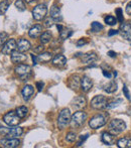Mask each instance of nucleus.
Returning a JSON list of instances; mask_svg holds the SVG:
<instances>
[{
  "label": "nucleus",
  "instance_id": "nucleus-1",
  "mask_svg": "<svg viewBox=\"0 0 131 148\" xmlns=\"http://www.w3.org/2000/svg\"><path fill=\"white\" fill-rule=\"evenodd\" d=\"M23 130L21 127L16 126H11V128L8 127H0V134L2 136H5L7 138H18L19 136H21Z\"/></svg>",
  "mask_w": 131,
  "mask_h": 148
},
{
  "label": "nucleus",
  "instance_id": "nucleus-2",
  "mask_svg": "<svg viewBox=\"0 0 131 148\" xmlns=\"http://www.w3.org/2000/svg\"><path fill=\"white\" fill-rule=\"evenodd\" d=\"M87 119V114L84 111H77L71 118V125L73 128H80Z\"/></svg>",
  "mask_w": 131,
  "mask_h": 148
},
{
  "label": "nucleus",
  "instance_id": "nucleus-3",
  "mask_svg": "<svg viewBox=\"0 0 131 148\" xmlns=\"http://www.w3.org/2000/svg\"><path fill=\"white\" fill-rule=\"evenodd\" d=\"M126 129V124L121 119H113L109 124V130L112 134L116 135L123 132Z\"/></svg>",
  "mask_w": 131,
  "mask_h": 148
},
{
  "label": "nucleus",
  "instance_id": "nucleus-4",
  "mask_svg": "<svg viewBox=\"0 0 131 148\" xmlns=\"http://www.w3.org/2000/svg\"><path fill=\"white\" fill-rule=\"evenodd\" d=\"M107 118L108 114H97V115L92 117L91 120L89 121V126L92 129H98L106 124Z\"/></svg>",
  "mask_w": 131,
  "mask_h": 148
},
{
  "label": "nucleus",
  "instance_id": "nucleus-5",
  "mask_svg": "<svg viewBox=\"0 0 131 148\" xmlns=\"http://www.w3.org/2000/svg\"><path fill=\"white\" fill-rule=\"evenodd\" d=\"M71 112L68 108H65L61 111L60 116L58 118V126L60 129H65L67 126L71 123Z\"/></svg>",
  "mask_w": 131,
  "mask_h": 148
},
{
  "label": "nucleus",
  "instance_id": "nucleus-6",
  "mask_svg": "<svg viewBox=\"0 0 131 148\" xmlns=\"http://www.w3.org/2000/svg\"><path fill=\"white\" fill-rule=\"evenodd\" d=\"M47 12V7L45 4H43V3L37 4L32 10V16L35 20L40 21V20H43V18L45 17Z\"/></svg>",
  "mask_w": 131,
  "mask_h": 148
},
{
  "label": "nucleus",
  "instance_id": "nucleus-7",
  "mask_svg": "<svg viewBox=\"0 0 131 148\" xmlns=\"http://www.w3.org/2000/svg\"><path fill=\"white\" fill-rule=\"evenodd\" d=\"M91 107L95 110H102L107 107V99L105 96H95L91 101Z\"/></svg>",
  "mask_w": 131,
  "mask_h": 148
},
{
  "label": "nucleus",
  "instance_id": "nucleus-8",
  "mask_svg": "<svg viewBox=\"0 0 131 148\" xmlns=\"http://www.w3.org/2000/svg\"><path fill=\"white\" fill-rule=\"evenodd\" d=\"M3 121L8 126H16L20 121V117L16 114L15 111H10L3 116Z\"/></svg>",
  "mask_w": 131,
  "mask_h": 148
},
{
  "label": "nucleus",
  "instance_id": "nucleus-9",
  "mask_svg": "<svg viewBox=\"0 0 131 148\" xmlns=\"http://www.w3.org/2000/svg\"><path fill=\"white\" fill-rule=\"evenodd\" d=\"M14 71L21 79H27L32 74V68L25 64H19L18 66H15Z\"/></svg>",
  "mask_w": 131,
  "mask_h": 148
},
{
  "label": "nucleus",
  "instance_id": "nucleus-10",
  "mask_svg": "<svg viewBox=\"0 0 131 148\" xmlns=\"http://www.w3.org/2000/svg\"><path fill=\"white\" fill-rule=\"evenodd\" d=\"M15 49H17V42H16L15 39L11 38L9 40H7L2 47V53L3 55H11Z\"/></svg>",
  "mask_w": 131,
  "mask_h": 148
},
{
  "label": "nucleus",
  "instance_id": "nucleus-11",
  "mask_svg": "<svg viewBox=\"0 0 131 148\" xmlns=\"http://www.w3.org/2000/svg\"><path fill=\"white\" fill-rule=\"evenodd\" d=\"M0 144L5 148H15L18 147L20 144V141L17 138H3L0 140Z\"/></svg>",
  "mask_w": 131,
  "mask_h": 148
},
{
  "label": "nucleus",
  "instance_id": "nucleus-12",
  "mask_svg": "<svg viewBox=\"0 0 131 148\" xmlns=\"http://www.w3.org/2000/svg\"><path fill=\"white\" fill-rule=\"evenodd\" d=\"M10 56H11V62L13 64H22L27 60V56L19 51H14Z\"/></svg>",
  "mask_w": 131,
  "mask_h": 148
},
{
  "label": "nucleus",
  "instance_id": "nucleus-13",
  "mask_svg": "<svg viewBox=\"0 0 131 148\" xmlns=\"http://www.w3.org/2000/svg\"><path fill=\"white\" fill-rule=\"evenodd\" d=\"M119 31L123 38L131 41V25L129 23H123V22H122Z\"/></svg>",
  "mask_w": 131,
  "mask_h": 148
},
{
  "label": "nucleus",
  "instance_id": "nucleus-14",
  "mask_svg": "<svg viewBox=\"0 0 131 148\" xmlns=\"http://www.w3.org/2000/svg\"><path fill=\"white\" fill-rule=\"evenodd\" d=\"M86 104H87V100L84 96H78L72 102V106L76 110H80L82 108H84L86 106Z\"/></svg>",
  "mask_w": 131,
  "mask_h": 148
},
{
  "label": "nucleus",
  "instance_id": "nucleus-15",
  "mask_svg": "<svg viewBox=\"0 0 131 148\" xmlns=\"http://www.w3.org/2000/svg\"><path fill=\"white\" fill-rule=\"evenodd\" d=\"M93 87V81L89 78L88 76H84L81 79V89L83 90V92L87 93L89 92Z\"/></svg>",
  "mask_w": 131,
  "mask_h": 148
},
{
  "label": "nucleus",
  "instance_id": "nucleus-16",
  "mask_svg": "<svg viewBox=\"0 0 131 148\" xmlns=\"http://www.w3.org/2000/svg\"><path fill=\"white\" fill-rule=\"evenodd\" d=\"M101 140L104 144L112 145L115 142V136H114V134H112V133H110V132H104V133H102Z\"/></svg>",
  "mask_w": 131,
  "mask_h": 148
},
{
  "label": "nucleus",
  "instance_id": "nucleus-17",
  "mask_svg": "<svg viewBox=\"0 0 131 148\" xmlns=\"http://www.w3.org/2000/svg\"><path fill=\"white\" fill-rule=\"evenodd\" d=\"M97 60H98V57H97L96 53H94V51L85 53V55H83V58H82V62H84L85 64H93V62H96Z\"/></svg>",
  "mask_w": 131,
  "mask_h": 148
},
{
  "label": "nucleus",
  "instance_id": "nucleus-18",
  "mask_svg": "<svg viewBox=\"0 0 131 148\" xmlns=\"http://www.w3.org/2000/svg\"><path fill=\"white\" fill-rule=\"evenodd\" d=\"M33 93H34V89H33L32 86L26 85L25 87H23V89H22V91H21V95L24 101H28V100L32 97Z\"/></svg>",
  "mask_w": 131,
  "mask_h": 148
},
{
  "label": "nucleus",
  "instance_id": "nucleus-19",
  "mask_svg": "<svg viewBox=\"0 0 131 148\" xmlns=\"http://www.w3.org/2000/svg\"><path fill=\"white\" fill-rule=\"evenodd\" d=\"M51 62H53V66H59V68H62V66H65L67 64V59L64 57L63 55H57L53 58L51 60Z\"/></svg>",
  "mask_w": 131,
  "mask_h": 148
},
{
  "label": "nucleus",
  "instance_id": "nucleus-20",
  "mask_svg": "<svg viewBox=\"0 0 131 148\" xmlns=\"http://www.w3.org/2000/svg\"><path fill=\"white\" fill-rule=\"evenodd\" d=\"M30 47H32V45L28 40L24 38L19 39V41L17 42V49L19 51H22V53H25V51H29Z\"/></svg>",
  "mask_w": 131,
  "mask_h": 148
},
{
  "label": "nucleus",
  "instance_id": "nucleus-21",
  "mask_svg": "<svg viewBox=\"0 0 131 148\" xmlns=\"http://www.w3.org/2000/svg\"><path fill=\"white\" fill-rule=\"evenodd\" d=\"M43 32V26L40 24H35L34 26H32V28L28 31V35H29L32 38H36L39 35H41Z\"/></svg>",
  "mask_w": 131,
  "mask_h": 148
},
{
  "label": "nucleus",
  "instance_id": "nucleus-22",
  "mask_svg": "<svg viewBox=\"0 0 131 148\" xmlns=\"http://www.w3.org/2000/svg\"><path fill=\"white\" fill-rule=\"evenodd\" d=\"M51 60H53L51 53H40L37 56V60L39 62H43V64H47V62H51Z\"/></svg>",
  "mask_w": 131,
  "mask_h": 148
},
{
  "label": "nucleus",
  "instance_id": "nucleus-23",
  "mask_svg": "<svg viewBox=\"0 0 131 148\" xmlns=\"http://www.w3.org/2000/svg\"><path fill=\"white\" fill-rule=\"evenodd\" d=\"M117 146L119 148H130L131 147V138L124 137L117 141Z\"/></svg>",
  "mask_w": 131,
  "mask_h": 148
},
{
  "label": "nucleus",
  "instance_id": "nucleus-24",
  "mask_svg": "<svg viewBox=\"0 0 131 148\" xmlns=\"http://www.w3.org/2000/svg\"><path fill=\"white\" fill-rule=\"evenodd\" d=\"M51 17L53 18L55 20H61L62 19V14L61 10L57 5H53L51 8Z\"/></svg>",
  "mask_w": 131,
  "mask_h": 148
},
{
  "label": "nucleus",
  "instance_id": "nucleus-25",
  "mask_svg": "<svg viewBox=\"0 0 131 148\" xmlns=\"http://www.w3.org/2000/svg\"><path fill=\"white\" fill-rule=\"evenodd\" d=\"M69 86H70L71 89L76 90L80 87V78L78 76H72L70 78V81H69Z\"/></svg>",
  "mask_w": 131,
  "mask_h": 148
},
{
  "label": "nucleus",
  "instance_id": "nucleus-26",
  "mask_svg": "<svg viewBox=\"0 0 131 148\" xmlns=\"http://www.w3.org/2000/svg\"><path fill=\"white\" fill-rule=\"evenodd\" d=\"M116 90H117V84H116L114 81H111V82H109L108 84H106L105 86H104V91L109 94L114 93Z\"/></svg>",
  "mask_w": 131,
  "mask_h": 148
},
{
  "label": "nucleus",
  "instance_id": "nucleus-27",
  "mask_svg": "<svg viewBox=\"0 0 131 148\" xmlns=\"http://www.w3.org/2000/svg\"><path fill=\"white\" fill-rule=\"evenodd\" d=\"M51 39V31H45V32L41 33L40 35V42L43 45H45V43H49Z\"/></svg>",
  "mask_w": 131,
  "mask_h": 148
},
{
  "label": "nucleus",
  "instance_id": "nucleus-28",
  "mask_svg": "<svg viewBox=\"0 0 131 148\" xmlns=\"http://www.w3.org/2000/svg\"><path fill=\"white\" fill-rule=\"evenodd\" d=\"M16 114L19 116L20 118H24L28 113V109L25 107V106H20V107H17L15 110Z\"/></svg>",
  "mask_w": 131,
  "mask_h": 148
},
{
  "label": "nucleus",
  "instance_id": "nucleus-29",
  "mask_svg": "<svg viewBox=\"0 0 131 148\" xmlns=\"http://www.w3.org/2000/svg\"><path fill=\"white\" fill-rule=\"evenodd\" d=\"M8 7H9V2L8 0H3V1L0 2V15L4 14L7 11Z\"/></svg>",
  "mask_w": 131,
  "mask_h": 148
},
{
  "label": "nucleus",
  "instance_id": "nucleus-30",
  "mask_svg": "<svg viewBox=\"0 0 131 148\" xmlns=\"http://www.w3.org/2000/svg\"><path fill=\"white\" fill-rule=\"evenodd\" d=\"M91 29H92L93 32H99V31L103 29V25L101 23H99V22L94 21L91 24Z\"/></svg>",
  "mask_w": 131,
  "mask_h": 148
},
{
  "label": "nucleus",
  "instance_id": "nucleus-31",
  "mask_svg": "<svg viewBox=\"0 0 131 148\" xmlns=\"http://www.w3.org/2000/svg\"><path fill=\"white\" fill-rule=\"evenodd\" d=\"M14 5H15L16 9L18 10V11L22 12L25 10V4H24V2L22 1V0H16L15 3H14Z\"/></svg>",
  "mask_w": 131,
  "mask_h": 148
},
{
  "label": "nucleus",
  "instance_id": "nucleus-32",
  "mask_svg": "<svg viewBox=\"0 0 131 148\" xmlns=\"http://www.w3.org/2000/svg\"><path fill=\"white\" fill-rule=\"evenodd\" d=\"M117 18L114 17L112 15H108L107 17H105V22L108 24V25H115L117 23Z\"/></svg>",
  "mask_w": 131,
  "mask_h": 148
},
{
  "label": "nucleus",
  "instance_id": "nucleus-33",
  "mask_svg": "<svg viewBox=\"0 0 131 148\" xmlns=\"http://www.w3.org/2000/svg\"><path fill=\"white\" fill-rule=\"evenodd\" d=\"M73 31L70 29H62L60 31V36H61L62 39H67L68 37H70L72 35Z\"/></svg>",
  "mask_w": 131,
  "mask_h": 148
},
{
  "label": "nucleus",
  "instance_id": "nucleus-34",
  "mask_svg": "<svg viewBox=\"0 0 131 148\" xmlns=\"http://www.w3.org/2000/svg\"><path fill=\"white\" fill-rule=\"evenodd\" d=\"M77 138V134L75 132H69L66 136V140L68 142H74Z\"/></svg>",
  "mask_w": 131,
  "mask_h": 148
},
{
  "label": "nucleus",
  "instance_id": "nucleus-35",
  "mask_svg": "<svg viewBox=\"0 0 131 148\" xmlns=\"http://www.w3.org/2000/svg\"><path fill=\"white\" fill-rule=\"evenodd\" d=\"M53 22H55V19H53V18L47 17V18H45V21H43V25H45V27L49 28V27H51V26L53 25Z\"/></svg>",
  "mask_w": 131,
  "mask_h": 148
},
{
  "label": "nucleus",
  "instance_id": "nucleus-36",
  "mask_svg": "<svg viewBox=\"0 0 131 148\" xmlns=\"http://www.w3.org/2000/svg\"><path fill=\"white\" fill-rule=\"evenodd\" d=\"M121 103V100H116V101H113L111 102L110 104H107V109H113V108L117 107V106H119V104Z\"/></svg>",
  "mask_w": 131,
  "mask_h": 148
},
{
  "label": "nucleus",
  "instance_id": "nucleus-37",
  "mask_svg": "<svg viewBox=\"0 0 131 148\" xmlns=\"http://www.w3.org/2000/svg\"><path fill=\"white\" fill-rule=\"evenodd\" d=\"M116 13H117V20L122 23V22H123V16H122L121 8H117V9H116Z\"/></svg>",
  "mask_w": 131,
  "mask_h": 148
},
{
  "label": "nucleus",
  "instance_id": "nucleus-38",
  "mask_svg": "<svg viewBox=\"0 0 131 148\" xmlns=\"http://www.w3.org/2000/svg\"><path fill=\"white\" fill-rule=\"evenodd\" d=\"M123 94H124V96H125L126 99H127V100H130L131 99L129 91H128V89H127V87H126V85H124V86H123Z\"/></svg>",
  "mask_w": 131,
  "mask_h": 148
},
{
  "label": "nucleus",
  "instance_id": "nucleus-39",
  "mask_svg": "<svg viewBox=\"0 0 131 148\" xmlns=\"http://www.w3.org/2000/svg\"><path fill=\"white\" fill-rule=\"evenodd\" d=\"M88 43V41L86 40L85 38H82V39H79L78 41H77V47H82V45H87Z\"/></svg>",
  "mask_w": 131,
  "mask_h": 148
},
{
  "label": "nucleus",
  "instance_id": "nucleus-40",
  "mask_svg": "<svg viewBox=\"0 0 131 148\" xmlns=\"http://www.w3.org/2000/svg\"><path fill=\"white\" fill-rule=\"evenodd\" d=\"M88 136H89V134H86V135H84V136L82 135V136H81V138H80V142L77 144V146H81V145H82V142H84V141L88 138Z\"/></svg>",
  "mask_w": 131,
  "mask_h": 148
},
{
  "label": "nucleus",
  "instance_id": "nucleus-41",
  "mask_svg": "<svg viewBox=\"0 0 131 148\" xmlns=\"http://www.w3.org/2000/svg\"><path fill=\"white\" fill-rule=\"evenodd\" d=\"M43 86H45V84H43V82H36V88H37V91H38V92L43 91Z\"/></svg>",
  "mask_w": 131,
  "mask_h": 148
},
{
  "label": "nucleus",
  "instance_id": "nucleus-42",
  "mask_svg": "<svg viewBox=\"0 0 131 148\" xmlns=\"http://www.w3.org/2000/svg\"><path fill=\"white\" fill-rule=\"evenodd\" d=\"M6 37H7V33L6 32H3V31H2L1 33H0V38H1V41L2 42H4V41H5V38Z\"/></svg>",
  "mask_w": 131,
  "mask_h": 148
},
{
  "label": "nucleus",
  "instance_id": "nucleus-43",
  "mask_svg": "<svg viewBox=\"0 0 131 148\" xmlns=\"http://www.w3.org/2000/svg\"><path fill=\"white\" fill-rule=\"evenodd\" d=\"M43 49H45V47H43V45H39V47H37L36 49H34V53H43Z\"/></svg>",
  "mask_w": 131,
  "mask_h": 148
},
{
  "label": "nucleus",
  "instance_id": "nucleus-44",
  "mask_svg": "<svg viewBox=\"0 0 131 148\" xmlns=\"http://www.w3.org/2000/svg\"><path fill=\"white\" fill-rule=\"evenodd\" d=\"M119 32V31L118 30H115V29H111L109 31V33H108V35H109V36H112V35H116L117 34V33Z\"/></svg>",
  "mask_w": 131,
  "mask_h": 148
},
{
  "label": "nucleus",
  "instance_id": "nucleus-45",
  "mask_svg": "<svg viewBox=\"0 0 131 148\" xmlns=\"http://www.w3.org/2000/svg\"><path fill=\"white\" fill-rule=\"evenodd\" d=\"M126 12H127L129 15H131V2L127 4V6H126Z\"/></svg>",
  "mask_w": 131,
  "mask_h": 148
},
{
  "label": "nucleus",
  "instance_id": "nucleus-46",
  "mask_svg": "<svg viewBox=\"0 0 131 148\" xmlns=\"http://www.w3.org/2000/svg\"><path fill=\"white\" fill-rule=\"evenodd\" d=\"M103 75H104V77H106V78H111L112 77V75L110 74L109 72H107V71H103Z\"/></svg>",
  "mask_w": 131,
  "mask_h": 148
},
{
  "label": "nucleus",
  "instance_id": "nucleus-47",
  "mask_svg": "<svg viewBox=\"0 0 131 148\" xmlns=\"http://www.w3.org/2000/svg\"><path fill=\"white\" fill-rule=\"evenodd\" d=\"M32 56V62H33V64H37V57H35L34 55H30Z\"/></svg>",
  "mask_w": 131,
  "mask_h": 148
},
{
  "label": "nucleus",
  "instance_id": "nucleus-48",
  "mask_svg": "<svg viewBox=\"0 0 131 148\" xmlns=\"http://www.w3.org/2000/svg\"><path fill=\"white\" fill-rule=\"evenodd\" d=\"M108 56L111 58H115L116 57V53H114L113 51H108Z\"/></svg>",
  "mask_w": 131,
  "mask_h": 148
},
{
  "label": "nucleus",
  "instance_id": "nucleus-49",
  "mask_svg": "<svg viewBox=\"0 0 131 148\" xmlns=\"http://www.w3.org/2000/svg\"><path fill=\"white\" fill-rule=\"evenodd\" d=\"M57 27H58V29H59L60 31H61L62 29H63V26H62L61 24H58V25H57Z\"/></svg>",
  "mask_w": 131,
  "mask_h": 148
},
{
  "label": "nucleus",
  "instance_id": "nucleus-50",
  "mask_svg": "<svg viewBox=\"0 0 131 148\" xmlns=\"http://www.w3.org/2000/svg\"><path fill=\"white\" fill-rule=\"evenodd\" d=\"M24 1H25L26 3H32V2L36 1V0H24Z\"/></svg>",
  "mask_w": 131,
  "mask_h": 148
}]
</instances>
